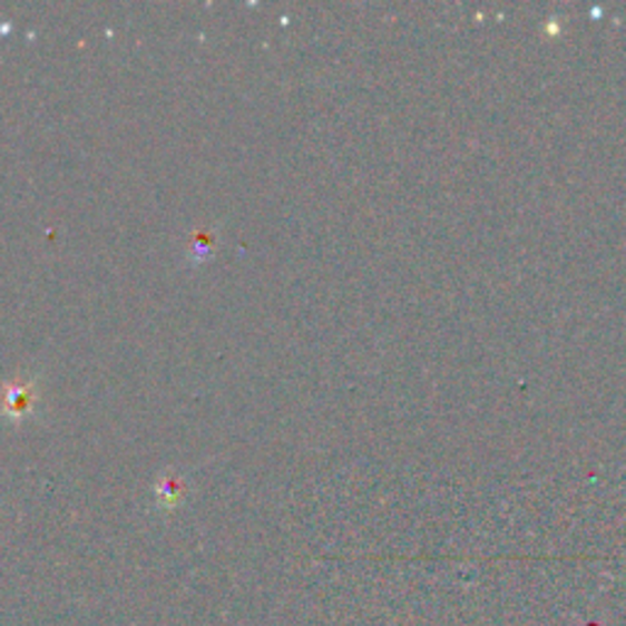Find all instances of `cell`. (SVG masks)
<instances>
[{"label": "cell", "instance_id": "obj_1", "mask_svg": "<svg viewBox=\"0 0 626 626\" xmlns=\"http://www.w3.org/2000/svg\"><path fill=\"white\" fill-rule=\"evenodd\" d=\"M32 399H35V390L30 384H12L6 392V414L10 417L28 414L32 409Z\"/></svg>", "mask_w": 626, "mask_h": 626}]
</instances>
